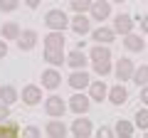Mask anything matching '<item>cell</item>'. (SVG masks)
<instances>
[{
    "mask_svg": "<svg viewBox=\"0 0 148 138\" xmlns=\"http://www.w3.org/2000/svg\"><path fill=\"white\" fill-rule=\"evenodd\" d=\"M67 109H69V104H64V99H62V96H57V94H52L49 99H45V113H47L49 118L64 116Z\"/></svg>",
    "mask_w": 148,
    "mask_h": 138,
    "instance_id": "obj_1",
    "label": "cell"
},
{
    "mask_svg": "<svg viewBox=\"0 0 148 138\" xmlns=\"http://www.w3.org/2000/svg\"><path fill=\"white\" fill-rule=\"evenodd\" d=\"M89 106H91V96H84V94H74V96H69V111L77 113V116H86Z\"/></svg>",
    "mask_w": 148,
    "mask_h": 138,
    "instance_id": "obj_2",
    "label": "cell"
},
{
    "mask_svg": "<svg viewBox=\"0 0 148 138\" xmlns=\"http://www.w3.org/2000/svg\"><path fill=\"white\" fill-rule=\"evenodd\" d=\"M133 72H136V67H133V59H128V57L116 59V67H114V74H116V79L128 81V79H133Z\"/></svg>",
    "mask_w": 148,
    "mask_h": 138,
    "instance_id": "obj_3",
    "label": "cell"
},
{
    "mask_svg": "<svg viewBox=\"0 0 148 138\" xmlns=\"http://www.w3.org/2000/svg\"><path fill=\"white\" fill-rule=\"evenodd\" d=\"M45 25L49 27V30H64V27L69 25V17L64 10H49L47 15H45Z\"/></svg>",
    "mask_w": 148,
    "mask_h": 138,
    "instance_id": "obj_4",
    "label": "cell"
},
{
    "mask_svg": "<svg viewBox=\"0 0 148 138\" xmlns=\"http://www.w3.org/2000/svg\"><path fill=\"white\" fill-rule=\"evenodd\" d=\"M89 15H91V20H99V22L109 20L111 17V0H94Z\"/></svg>",
    "mask_w": 148,
    "mask_h": 138,
    "instance_id": "obj_5",
    "label": "cell"
},
{
    "mask_svg": "<svg viewBox=\"0 0 148 138\" xmlns=\"http://www.w3.org/2000/svg\"><path fill=\"white\" fill-rule=\"evenodd\" d=\"M67 84L72 86V89H77V91H82V89H86V86L91 84V77L86 74V69H74L72 74H69V79H67Z\"/></svg>",
    "mask_w": 148,
    "mask_h": 138,
    "instance_id": "obj_6",
    "label": "cell"
},
{
    "mask_svg": "<svg viewBox=\"0 0 148 138\" xmlns=\"http://www.w3.org/2000/svg\"><path fill=\"white\" fill-rule=\"evenodd\" d=\"M20 101L25 106H37V104L42 101V89L35 86V84H27L25 89H22V94H20Z\"/></svg>",
    "mask_w": 148,
    "mask_h": 138,
    "instance_id": "obj_7",
    "label": "cell"
},
{
    "mask_svg": "<svg viewBox=\"0 0 148 138\" xmlns=\"http://www.w3.org/2000/svg\"><path fill=\"white\" fill-rule=\"evenodd\" d=\"M69 131L77 138H89L91 133H94V123H91V118H74V123H72Z\"/></svg>",
    "mask_w": 148,
    "mask_h": 138,
    "instance_id": "obj_8",
    "label": "cell"
},
{
    "mask_svg": "<svg viewBox=\"0 0 148 138\" xmlns=\"http://www.w3.org/2000/svg\"><path fill=\"white\" fill-rule=\"evenodd\" d=\"M69 27H72L77 35H89L91 32V17H86V12H77V15L69 20Z\"/></svg>",
    "mask_w": 148,
    "mask_h": 138,
    "instance_id": "obj_9",
    "label": "cell"
},
{
    "mask_svg": "<svg viewBox=\"0 0 148 138\" xmlns=\"http://www.w3.org/2000/svg\"><path fill=\"white\" fill-rule=\"evenodd\" d=\"M91 40H94L96 44H111L114 40H116V30H114V27L101 25V27H96V30L91 32Z\"/></svg>",
    "mask_w": 148,
    "mask_h": 138,
    "instance_id": "obj_10",
    "label": "cell"
},
{
    "mask_svg": "<svg viewBox=\"0 0 148 138\" xmlns=\"http://www.w3.org/2000/svg\"><path fill=\"white\" fill-rule=\"evenodd\" d=\"M133 17L126 15V12H121V15L114 17V30H116V35H128V32H133Z\"/></svg>",
    "mask_w": 148,
    "mask_h": 138,
    "instance_id": "obj_11",
    "label": "cell"
},
{
    "mask_svg": "<svg viewBox=\"0 0 148 138\" xmlns=\"http://www.w3.org/2000/svg\"><path fill=\"white\" fill-rule=\"evenodd\" d=\"M89 96H91V101H104V99H109V86H106V81L104 79H94L89 84Z\"/></svg>",
    "mask_w": 148,
    "mask_h": 138,
    "instance_id": "obj_12",
    "label": "cell"
},
{
    "mask_svg": "<svg viewBox=\"0 0 148 138\" xmlns=\"http://www.w3.org/2000/svg\"><path fill=\"white\" fill-rule=\"evenodd\" d=\"M45 133H47L49 138H64L69 133V128L64 126V121H59V118H49L47 126H45Z\"/></svg>",
    "mask_w": 148,
    "mask_h": 138,
    "instance_id": "obj_13",
    "label": "cell"
},
{
    "mask_svg": "<svg viewBox=\"0 0 148 138\" xmlns=\"http://www.w3.org/2000/svg\"><path fill=\"white\" fill-rule=\"evenodd\" d=\"M109 101L114 104V106H123V104L128 101V89L123 86V81L109 89Z\"/></svg>",
    "mask_w": 148,
    "mask_h": 138,
    "instance_id": "obj_14",
    "label": "cell"
},
{
    "mask_svg": "<svg viewBox=\"0 0 148 138\" xmlns=\"http://www.w3.org/2000/svg\"><path fill=\"white\" fill-rule=\"evenodd\" d=\"M64 30H52L45 35V49H64Z\"/></svg>",
    "mask_w": 148,
    "mask_h": 138,
    "instance_id": "obj_15",
    "label": "cell"
},
{
    "mask_svg": "<svg viewBox=\"0 0 148 138\" xmlns=\"http://www.w3.org/2000/svg\"><path fill=\"white\" fill-rule=\"evenodd\" d=\"M123 47H126L128 52H143V47H146V40H143L141 35H133V32H128V35H123Z\"/></svg>",
    "mask_w": 148,
    "mask_h": 138,
    "instance_id": "obj_16",
    "label": "cell"
},
{
    "mask_svg": "<svg viewBox=\"0 0 148 138\" xmlns=\"http://www.w3.org/2000/svg\"><path fill=\"white\" fill-rule=\"evenodd\" d=\"M59 84H62V77H59L57 69H45V72H42V86H45V89L54 91Z\"/></svg>",
    "mask_w": 148,
    "mask_h": 138,
    "instance_id": "obj_17",
    "label": "cell"
},
{
    "mask_svg": "<svg viewBox=\"0 0 148 138\" xmlns=\"http://www.w3.org/2000/svg\"><path fill=\"white\" fill-rule=\"evenodd\" d=\"M37 44V32L35 30H25L20 35V40H17V47L22 49V52H30V49H35Z\"/></svg>",
    "mask_w": 148,
    "mask_h": 138,
    "instance_id": "obj_18",
    "label": "cell"
},
{
    "mask_svg": "<svg viewBox=\"0 0 148 138\" xmlns=\"http://www.w3.org/2000/svg\"><path fill=\"white\" fill-rule=\"evenodd\" d=\"M86 62H89V59H86V54L82 52L79 47L72 49V52L67 54V64H69L72 69H84V67H86Z\"/></svg>",
    "mask_w": 148,
    "mask_h": 138,
    "instance_id": "obj_19",
    "label": "cell"
},
{
    "mask_svg": "<svg viewBox=\"0 0 148 138\" xmlns=\"http://www.w3.org/2000/svg\"><path fill=\"white\" fill-rule=\"evenodd\" d=\"M114 131H116V136H119V138H131V136H133V131H136V123L126 121V118H119L116 126H114Z\"/></svg>",
    "mask_w": 148,
    "mask_h": 138,
    "instance_id": "obj_20",
    "label": "cell"
},
{
    "mask_svg": "<svg viewBox=\"0 0 148 138\" xmlns=\"http://www.w3.org/2000/svg\"><path fill=\"white\" fill-rule=\"evenodd\" d=\"M17 99H20V96H17V89L12 84H3V86H0V101H3V104L12 106Z\"/></svg>",
    "mask_w": 148,
    "mask_h": 138,
    "instance_id": "obj_21",
    "label": "cell"
},
{
    "mask_svg": "<svg viewBox=\"0 0 148 138\" xmlns=\"http://www.w3.org/2000/svg\"><path fill=\"white\" fill-rule=\"evenodd\" d=\"M0 35H3L5 40H20L22 30H20V25H17V22H5V25L0 27Z\"/></svg>",
    "mask_w": 148,
    "mask_h": 138,
    "instance_id": "obj_22",
    "label": "cell"
},
{
    "mask_svg": "<svg viewBox=\"0 0 148 138\" xmlns=\"http://www.w3.org/2000/svg\"><path fill=\"white\" fill-rule=\"evenodd\" d=\"M45 62H49L52 67H62L64 59V49H45Z\"/></svg>",
    "mask_w": 148,
    "mask_h": 138,
    "instance_id": "obj_23",
    "label": "cell"
},
{
    "mask_svg": "<svg viewBox=\"0 0 148 138\" xmlns=\"http://www.w3.org/2000/svg\"><path fill=\"white\" fill-rule=\"evenodd\" d=\"M89 57H91V62H99V59H111L109 44H94V47H91V52H89Z\"/></svg>",
    "mask_w": 148,
    "mask_h": 138,
    "instance_id": "obj_24",
    "label": "cell"
},
{
    "mask_svg": "<svg viewBox=\"0 0 148 138\" xmlns=\"http://www.w3.org/2000/svg\"><path fill=\"white\" fill-rule=\"evenodd\" d=\"M133 84L138 86H146L148 84V64H141V67H136V72H133Z\"/></svg>",
    "mask_w": 148,
    "mask_h": 138,
    "instance_id": "obj_25",
    "label": "cell"
},
{
    "mask_svg": "<svg viewBox=\"0 0 148 138\" xmlns=\"http://www.w3.org/2000/svg\"><path fill=\"white\" fill-rule=\"evenodd\" d=\"M94 72L99 77H106L114 72V64H111V59H99V62H94Z\"/></svg>",
    "mask_w": 148,
    "mask_h": 138,
    "instance_id": "obj_26",
    "label": "cell"
},
{
    "mask_svg": "<svg viewBox=\"0 0 148 138\" xmlns=\"http://www.w3.org/2000/svg\"><path fill=\"white\" fill-rule=\"evenodd\" d=\"M133 118H136V121H133V123H136V128H141V131H148V109H138Z\"/></svg>",
    "mask_w": 148,
    "mask_h": 138,
    "instance_id": "obj_27",
    "label": "cell"
},
{
    "mask_svg": "<svg viewBox=\"0 0 148 138\" xmlns=\"http://www.w3.org/2000/svg\"><path fill=\"white\" fill-rule=\"evenodd\" d=\"M91 3H94V0H69V8H72L74 12H89Z\"/></svg>",
    "mask_w": 148,
    "mask_h": 138,
    "instance_id": "obj_28",
    "label": "cell"
},
{
    "mask_svg": "<svg viewBox=\"0 0 148 138\" xmlns=\"http://www.w3.org/2000/svg\"><path fill=\"white\" fill-rule=\"evenodd\" d=\"M17 131H20V126H17L15 121H10V118H8L5 123H0V133H3V136H15Z\"/></svg>",
    "mask_w": 148,
    "mask_h": 138,
    "instance_id": "obj_29",
    "label": "cell"
},
{
    "mask_svg": "<svg viewBox=\"0 0 148 138\" xmlns=\"http://www.w3.org/2000/svg\"><path fill=\"white\" fill-rule=\"evenodd\" d=\"M20 8V0H0V12H15Z\"/></svg>",
    "mask_w": 148,
    "mask_h": 138,
    "instance_id": "obj_30",
    "label": "cell"
},
{
    "mask_svg": "<svg viewBox=\"0 0 148 138\" xmlns=\"http://www.w3.org/2000/svg\"><path fill=\"white\" fill-rule=\"evenodd\" d=\"M8 118H10V106H8V104H3V101H0V123H5Z\"/></svg>",
    "mask_w": 148,
    "mask_h": 138,
    "instance_id": "obj_31",
    "label": "cell"
},
{
    "mask_svg": "<svg viewBox=\"0 0 148 138\" xmlns=\"http://www.w3.org/2000/svg\"><path fill=\"white\" fill-rule=\"evenodd\" d=\"M96 133H99V138H109V136H116V131H114V128H106V126H101V128H99Z\"/></svg>",
    "mask_w": 148,
    "mask_h": 138,
    "instance_id": "obj_32",
    "label": "cell"
},
{
    "mask_svg": "<svg viewBox=\"0 0 148 138\" xmlns=\"http://www.w3.org/2000/svg\"><path fill=\"white\" fill-rule=\"evenodd\" d=\"M5 57H8V40L3 37L0 40V59H5Z\"/></svg>",
    "mask_w": 148,
    "mask_h": 138,
    "instance_id": "obj_33",
    "label": "cell"
},
{
    "mask_svg": "<svg viewBox=\"0 0 148 138\" xmlns=\"http://www.w3.org/2000/svg\"><path fill=\"white\" fill-rule=\"evenodd\" d=\"M136 20H138V25H141V30L148 35V15H143V17H136Z\"/></svg>",
    "mask_w": 148,
    "mask_h": 138,
    "instance_id": "obj_34",
    "label": "cell"
},
{
    "mask_svg": "<svg viewBox=\"0 0 148 138\" xmlns=\"http://www.w3.org/2000/svg\"><path fill=\"white\" fill-rule=\"evenodd\" d=\"M25 136H32V138H37V136H40V128H35V126L25 128Z\"/></svg>",
    "mask_w": 148,
    "mask_h": 138,
    "instance_id": "obj_35",
    "label": "cell"
},
{
    "mask_svg": "<svg viewBox=\"0 0 148 138\" xmlns=\"http://www.w3.org/2000/svg\"><path fill=\"white\" fill-rule=\"evenodd\" d=\"M141 101L148 106V84H146V86H141Z\"/></svg>",
    "mask_w": 148,
    "mask_h": 138,
    "instance_id": "obj_36",
    "label": "cell"
},
{
    "mask_svg": "<svg viewBox=\"0 0 148 138\" xmlns=\"http://www.w3.org/2000/svg\"><path fill=\"white\" fill-rule=\"evenodd\" d=\"M40 3H42V0H25V5L32 8V10H35V8H40Z\"/></svg>",
    "mask_w": 148,
    "mask_h": 138,
    "instance_id": "obj_37",
    "label": "cell"
},
{
    "mask_svg": "<svg viewBox=\"0 0 148 138\" xmlns=\"http://www.w3.org/2000/svg\"><path fill=\"white\" fill-rule=\"evenodd\" d=\"M111 3H126V0H111Z\"/></svg>",
    "mask_w": 148,
    "mask_h": 138,
    "instance_id": "obj_38",
    "label": "cell"
},
{
    "mask_svg": "<svg viewBox=\"0 0 148 138\" xmlns=\"http://www.w3.org/2000/svg\"><path fill=\"white\" fill-rule=\"evenodd\" d=\"M146 3H148V0H146Z\"/></svg>",
    "mask_w": 148,
    "mask_h": 138,
    "instance_id": "obj_39",
    "label": "cell"
}]
</instances>
